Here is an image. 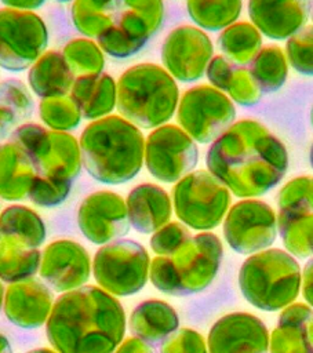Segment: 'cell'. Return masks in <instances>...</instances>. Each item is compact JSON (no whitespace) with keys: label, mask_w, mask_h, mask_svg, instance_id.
Segmentation results:
<instances>
[{"label":"cell","mask_w":313,"mask_h":353,"mask_svg":"<svg viewBox=\"0 0 313 353\" xmlns=\"http://www.w3.org/2000/svg\"><path fill=\"white\" fill-rule=\"evenodd\" d=\"M207 170L233 194L258 197L280 183L288 168L284 143L256 120L234 121L207 150Z\"/></svg>","instance_id":"cell-1"},{"label":"cell","mask_w":313,"mask_h":353,"mask_svg":"<svg viewBox=\"0 0 313 353\" xmlns=\"http://www.w3.org/2000/svg\"><path fill=\"white\" fill-rule=\"evenodd\" d=\"M46 334L57 353H114L125 332V313L112 294L83 285L61 294Z\"/></svg>","instance_id":"cell-2"},{"label":"cell","mask_w":313,"mask_h":353,"mask_svg":"<svg viewBox=\"0 0 313 353\" xmlns=\"http://www.w3.org/2000/svg\"><path fill=\"white\" fill-rule=\"evenodd\" d=\"M81 163L88 175L106 185L134 179L145 163V138L137 125L110 114L91 121L79 139Z\"/></svg>","instance_id":"cell-3"},{"label":"cell","mask_w":313,"mask_h":353,"mask_svg":"<svg viewBox=\"0 0 313 353\" xmlns=\"http://www.w3.org/2000/svg\"><path fill=\"white\" fill-rule=\"evenodd\" d=\"M179 88L175 79L156 63L125 69L117 80V110L138 128L154 130L176 113Z\"/></svg>","instance_id":"cell-4"},{"label":"cell","mask_w":313,"mask_h":353,"mask_svg":"<svg viewBox=\"0 0 313 353\" xmlns=\"http://www.w3.org/2000/svg\"><path fill=\"white\" fill-rule=\"evenodd\" d=\"M223 256L219 237L210 232L190 236L171 256L150 261L149 279L161 292L185 296L200 292L214 281Z\"/></svg>","instance_id":"cell-5"},{"label":"cell","mask_w":313,"mask_h":353,"mask_svg":"<svg viewBox=\"0 0 313 353\" xmlns=\"http://www.w3.org/2000/svg\"><path fill=\"white\" fill-rule=\"evenodd\" d=\"M301 284L299 263L280 248L250 255L239 270V287L244 299L265 312H277L291 305Z\"/></svg>","instance_id":"cell-6"},{"label":"cell","mask_w":313,"mask_h":353,"mask_svg":"<svg viewBox=\"0 0 313 353\" xmlns=\"http://www.w3.org/2000/svg\"><path fill=\"white\" fill-rule=\"evenodd\" d=\"M29 157L37 175L73 182L81 171L80 143L70 132L26 123L8 138Z\"/></svg>","instance_id":"cell-7"},{"label":"cell","mask_w":313,"mask_h":353,"mask_svg":"<svg viewBox=\"0 0 313 353\" xmlns=\"http://www.w3.org/2000/svg\"><path fill=\"white\" fill-rule=\"evenodd\" d=\"M229 189L208 170L192 171L172 188V208L178 219L194 230H211L226 216Z\"/></svg>","instance_id":"cell-8"},{"label":"cell","mask_w":313,"mask_h":353,"mask_svg":"<svg viewBox=\"0 0 313 353\" xmlns=\"http://www.w3.org/2000/svg\"><path fill=\"white\" fill-rule=\"evenodd\" d=\"M149 269L150 258L145 247L131 239H117L103 244L92 259L95 281L113 296H127L141 291L149 279Z\"/></svg>","instance_id":"cell-9"},{"label":"cell","mask_w":313,"mask_h":353,"mask_svg":"<svg viewBox=\"0 0 313 353\" xmlns=\"http://www.w3.org/2000/svg\"><path fill=\"white\" fill-rule=\"evenodd\" d=\"M163 21L161 1L119 0L113 25L97 39V43L112 58H131L160 30Z\"/></svg>","instance_id":"cell-10"},{"label":"cell","mask_w":313,"mask_h":353,"mask_svg":"<svg viewBox=\"0 0 313 353\" xmlns=\"http://www.w3.org/2000/svg\"><path fill=\"white\" fill-rule=\"evenodd\" d=\"M234 119L232 99L210 84L193 85L179 98L176 120L194 142H214L234 124Z\"/></svg>","instance_id":"cell-11"},{"label":"cell","mask_w":313,"mask_h":353,"mask_svg":"<svg viewBox=\"0 0 313 353\" xmlns=\"http://www.w3.org/2000/svg\"><path fill=\"white\" fill-rule=\"evenodd\" d=\"M48 44L46 22L33 11L0 8V66L10 72L30 68Z\"/></svg>","instance_id":"cell-12"},{"label":"cell","mask_w":313,"mask_h":353,"mask_svg":"<svg viewBox=\"0 0 313 353\" xmlns=\"http://www.w3.org/2000/svg\"><path fill=\"white\" fill-rule=\"evenodd\" d=\"M197 161V145L179 125L167 123L145 139V165L164 183H176L194 170Z\"/></svg>","instance_id":"cell-13"},{"label":"cell","mask_w":313,"mask_h":353,"mask_svg":"<svg viewBox=\"0 0 313 353\" xmlns=\"http://www.w3.org/2000/svg\"><path fill=\"white\" fill-rule=\"evenodd\" d=\"M277 216L273 208L256 199H244L233 204L223 221L228 245L241 254H256L276 240Z\"/></svg>","instance_id":"cell-14"},{"label":"cell","mask_w":313,"mask_h":353,"mask_svg":"<svg viewBox=\"0 0 313 353\" xmlns=\"http://www.w3.org/2000/svg\"><path fill=\"white\" fill-rule=\"evenodd\" d=\"M164 69L178 81L200 80L214 57V44L210 36L193 25L174 28L161 44Z\"/></svg>","instance_id":"cell-15"},{"label":"cell","mask_w":313,"mask_h":353,"mask_svg":"<svg viewBox=\"0 0 313 353\" xmlns=\"http://www.w3.org/2000/svg\"><path fill=\"white\" fill-rule=\"evenodd\" d=\"M77 225L83 236L94 244H108L128 233L130 219L125 200L112 190L88 194L77 211Z\"/></svg>","instance_id":"cell-16"},{"label":"cell","mask_w":313,"mask_h":353,"mask_svg":"<svg viewBox=\"0 0 313 353\" xmlns=\"http://www.w3.org/2000/svg\"><path fill=\"white\" fill-rule=\"evenodd\" d=\"M39 273L52 291L69 292L83 287L90 279L91 259L77 241L55 240L43 250Z\"/></svg>","instance_id":"cell-17"},{"label":"cell","mask_w":313,"mask_h":353,"mask_svg":"<svg viewBox=\"0 0 313 353\" xmlns=\"http://www.w3.org/2000/svg\"><path fill=\"white\" fill-rule=\"evenodd\" d=\"M207 347L208 353H269V331L251 313H229L210 328Z\"/></svg>","instance_id":"cell-18"},{"label":"cell","mask_w":313,"mask_h":353,"mask_svg":"<svg viewBox=\"0 0 313 353\" xmlns=\"http://www.w3.org/2000/svg\"><path fill=\"white\" fill-rule=\"evenodd\" d=\"M54 296L50 287L40 280L29 279L12 283L4 292V314L21 328H39L47 323Z\"/></svg>","instance_id":"cell-19"},{"label":"cell","mask_w":313,"mask_h":353,"mask_svg":"<svg viewBox=\"0 0 313 353\" xmlns=\"http://www.w3.org/2000/svg\"><path fill=\"white\" fill-rule=\"evenodd\" d=\"M252 25L261 34L273 40H288L305 28L309 15L307 1L251 0L247 4Z\"/></svg>","instance_id":"cell-20"},{"label":"cell","mask_w":313,"mask_h":353,"mask_svg":"<svg viewBox=\"0 0 313 353\" xmlns=\"http://www.w3.org/2000/svg\"><path fill=\"white\" fill-rule=\"evenodd\" d=\"M131 226L142 233H154L170 222L172 200L168 193L154 183H139L132 188L125 199Z\"/></svg>","instance_id":"cell-21"},{"label":"cell","mask_w":313,"mask_h":353,"mask_svg":"<svg viewBox=\"0 0 313 353\" xmlns=\"http://www.w3.org/2000/svg\"><path fill=\"white\" fill-rule=\"evenodd\" d=\"M69 97L81 117L95 121L110 116L117 105V81L108 74H88L74 79Z\"/></svg>","instance_id":"cell-22"},{"label":"cell","mask_w":313,"mask_h":353,"mask_svg":"<svg viewBox=\"0 0 313 353\" xmlns=\"http://www.w3.org/2000/svg\"><path fill=\"white\" fill-rule=\"evenodd\" d=\"M179 317L175 309L160 299H148L134 307L128 327L134 336L149 345H161L178 330Z\"/></svg>","instance_id":"cell-23"},{"label":"cell","mask_w":313,"mask_h":353,"mask_svg":"<svg viewBox=\"0 0 313 353\" xmlns=\"http://www.w3.org/2000/svg\"><path fill=\"white\" fill-rule=\"evenodd\" d=\"M74 79L62 52L55 50L46 51L28 72L29 87L41 99L69 95Z\"/></svg>","instance_id":"cell-24"},{"label":"cell","mask_w":313,"mask_h":353,"mask_svg":"<svg viewBox=\"0 0 313 353\" xmlns=\"http://www.w3.org/2000/svg\"><path fill=\"white\" fill-rule=\"evenodd\" d=\"M36 178L26 153L12 142L0 143V199L25 200Z\"/></svg>","instance_id":"cell-25"},{"label":"cell","mask_w":313,"mask_h":353,"mask_svg":"<svg viewBox=\"0 0 313 353\" xmlns=\"http://www.w3.org/2000/svg\"><path fill=\"white\" fill-rule=\"evenodd\" d=\"M41 252L0 229V280L18 283L33 279L40 269Z\"/></svg>","instance_id":"cell-26"},{"label":"cell","mask_w":313,"mask_h":353,"mask_svg":"<svg viewBox=\"0 0 313 353\" xmlns=\"http://www.w3.org/2000/svg\"><path fill=\"white\" fill-rule=\"evenodd\" d=\"M34 102L26 84L18 79L0 81V141L32 117Z\"/></svg>","instance_id":"cell-27"},{"label":"cell","mask_w":313,"mask_h":353,"mask_svg":"<svg viewBox=\"0 0 313 353\" xmlns=\"http://www.w3.org/2000/svg\"><path fill=\"white\" fill-rule=\"evenodd\" d=\"M218 46L232 63L247 66L262 48V34L251 22L240 21L221 32Z\"/></svg>","instance_id":"cell-28"},{"label":"cell","mask_w":313,"mask_h":353,"mask_svg":"<svg viewBox=\"0 0 313 353\" xmlns=\"http://www.w3.org/2000/svg\"><path fill=\"white\" fill-rule=\"evenodd\" d=\"M277 232L288 254L296 258L313 256V212L279 211Z\"/></svg>","instance_id":"cell-29"},{"label":"cell","mask_w":313,"mask_h":353,"mask_svg":"<svg viewBox=\"0 0 313 353\" xmlns=\"http://www.w3.org/2000/svg\"><path fill=\"white\" fill-rule=\"evenodd\" d=\"M117 7L119 0H76L70 6L72 23L76 30L87 39H98L113 25Z\"/></svg>","instance_id":"cell-30"},{"label":"cell","mask_w":313,"mask_h":353,"mask_svg":"<svg viewBox=\"0 0 313 353\" xmlns=\"http://www.w3.org/2000/svg\"><path fill=\"white\" fill-rule=\"evenodd\" d=\"M0 229L34 248H39L46 240V225L41 216L26 205L6 207L0 214Z\"/></svg>","instance_id":"cell-31"},{"label":"cell","mask_w":313,"mask_h":353,"mask_svg":"<svg viewBox=\"0 0 313 353\" xmlns=\"http://www.w3.org/2000/svg\"><path fill=\"white\" fill-rule=\"evenodd\" d=\"M241 8L243 3L240 0H190L186 3V11L197 28L211 32L225 30L230 25L236 23L241 14Z\"/></svg>","instance_id":"cell-32"},{"label":"cell","mask_w":313,"mask_h":353,"mask_svg":"<svg viewBox=\"0 0 313 353\" xmlns=\"http://www.w3.org/2000/svg\"><path fill=\"white\" fill-rule=\"evenodd\" d=\"M262 92L279 91L288 76V61L279 46H266L248 65Z\"/></svg>","instance_id":"cell-33"},{"label":"cell","mask_w":313,"mask_h":353,"mask_svg":"<svg viewBox=\"0 0 313 353\" xmlns=\"http://www.w3.org/2000/svg\"><path fill=\"white\" fill-rule=\"evenodd\" d=\"M62 55L74 77L103 73V51L92 39H72L65 44Z\"/></svg>","instance_id":"cell-34"},{"label":"cell","mask_w":313,"mask_h":353,"mask_svg":"<svg viewBox=\"0 0 313 353\" xmlns=\"http://www.w3.org/2000/svg\"><path fill=\"white\" fill-rule=\"evenodd\" d=\"M39 116L52 131L69 132L81 121V113L69 95L43 98L39 102Z\"/></svg>","instance_id":"cell-35"},{"label":"cell","mask_w":313,"mask_h":353,"mask_svg":"<svg viewBox=\"0 0 313 353\" xmlns=\"http://www.w3.org/2000/svg\"><path fill=\"white\" fill-rule=\"evenodd\" d=\"M280 211L313 212V176H295L283 185L277 194Z\"/></svg>","instance_id":"cell-36"},{"label":"cell","mask_w":313,"mask_h":353,"mask_svg":"<svg viewBox=\"0 0 313 353\" xmlns=\"http://www.w3.org/2000/svg\"><path fill=\"white\" fill-rule=\"evenodd\" d=\"M285 57L295 72L313 76V25L302 28L287 40Z\"/></svg>","instance_id":"cell-37"},{"label":"cell","mask_w":313,"mask_h":353,"mask_svg":"<svg viewBox=\"0 0 313 353\" xmlns=\"http://www.w3.org/2000/svg\"><path fill=\"white\" fill-rule=\"evenodd\" d=\"M72 183L73 182L55 179L50 176H41L36 174L28 199L33 204L40 207L59 205L68 199L72 190Z\"/></svg>","instance_id":"cell-38"},{"label":"cell","mask_w":313,"mask_h":353,"mask_svg":"<svg viewBox=\"0 0 313 353\" xmlns=\"http://www.w3.org/2000/svg\"><path fill=\"white\" fill-rule=\"evenodd\" d=\"M262 90L254 79L248 66H236L230 83L226 90V95L241 106H254L262 98Z\"/></svg>","instance_id":"cell-39"},{"label":"cell","mask_w":313,"mask_h":353,"mask_svg":"<svg viewBox=\"0 0 313 353\" xmlns=\"http://www.w3.org/2000/svg\"><path fill=\"white\" fill-rule=\"evenodd\" d=\"M270 353H313L306 342L305 325H277L269 339Z\"/></svg>","instance_id":"cell-40"},{"label":"cell","mask_w":313,"mask_h":353,"mask_svg":"<svg viewBox=\"0 0 313 353\" xmlns=\"http://www.w3.org/2000/svg\"><path fill=\"white\" fill-rule=\"evenodd\" d=\"M189 237V229L182 222H168L152 234L150 248L157 256H171Z\"/></svg>","instance_id":"cell-41"},{"label":"cell","mask_w":313,"mask_h":353,"mask_svg":"<svg viewBox=\"0 0 313 353\" xmlns=\"http://www.w3.org/2000/svg\"><path fill=\"white\" fill-rule=\"evenodd\" d=\"M160 353H208V347L201 334L192 328H181L160 345Z\"/></svg>","instance_id":"cell-42"},{"label":"cell","mask_w":313,"mask_h":353,"mask_svg":"<svg viewBox=\"0 0 313 353\" xmlns=\"http://www.w3.org/2000/svg\"><path fill=\"white\" fill-rule=\"evenodd\" d=\"M236 66L237 65L232 63L223 55H214L205 70L210 85L222 92H226Z\"/></svg>","instance_id":"cell-43"},{"label":"cell","mask_w":313,"mask_h":353,"mask_svg":"<svg viewBox=\"0 0 313 353\" xmlns=\"http://www.w3.org/2000/svg\"><path fill=\"white\" fill-rule=\"evenodd\" d=\"M313 319V309L305 303H291L283 309L277 325H305Z\"/></svg>","instance_id":"cell-44"},{"label":"cell","mask_w":313,"mask_h":353,"mask_svg":"<svg viewBox=\"0 0 313 353\" xmlns=\"http://www.w3.org/2000/svg\"><path fill=\"white\" fill-rule=\"evenodd\" d=\"M114 353H154L149 343L137 336L125 338L114 350Z\"/></svg>","instance_id":"cell-45"},{"label":"cell","mask_w":313,"mask_h":353,"mask_svg":"<svg viewBox=\"0 0 313 353\" xmlns=\"http://www.w3.org/2000/svg\"><path fill=\"white\" fill-rule=\"evenodd\" d=\"M302 294L307 305L313 309V256L306 262L302 272Z\"/></svg>","instance_id":"cell-46"},{"label":"cell","mask_w":313,"mask_h":353,"mask_svg":"<svg viewBox=\"0 0 313 353\" xmlns=\"http://www.w3.org/2000/svg\"><path fill=\"white\" fill-rule=\"evenodd\" d=\"M44 1H6L4 6L11 7V8H17V10H22V11H33L36 8H39L40 6H43Z\"/></svg>","instance_id":"cell-47"},{"label":"cell","mask_w":313,"mask_h":353,"mask_svg":"<svg viewBox=\"0 0 313 353\" xmlns=\"http://www.w3.org/2000/svg\"><path fill=\"white\" fill-rule=\"evenodd\" d=\"M305 336L309 349L313 352V319L305 324Z\"/></svg>","instance_id":"cell-48"},{"label":"cell","mask_w":313,"mask_h":353,"mask_svg":"<svg viewBox=\"0 0 313 353\" xmlns=\"http://www.w3.org/2000/svg\"><path fill=\"white\" fill-rule=\"evenodd\" d=\"M0 353H12V349H11V345H10V341L6 335L0 334Z\"/></svg>","instance_id":"cell-49"},{"label":"cell","mask_w":313,"mask_h":353,"mask_svg":"<svg viewBox=\"0 0 313 353\" xmlns=\"http://www.w3.org/2000/svg\"><path fill=\"white\" fill-rule=\"evenodd\" d=\"M28 353H57V352H54V350H51V349H47V347H40V349L30 350V352H28Z\"/></svg>","instance_id":"cell-50"},{"label":"cell","mask_w":313,"mask_h":353,"mask_svg":"<svg viewBox=\"0 0 313 353\" xmlns=\"http://www.w3.org/2000/svg\"><path fill=\"white\" fill-rule=\"evenodd\" d=\"M3 302H4V288H3V284L0 281V309L3 306Z\"/></svg>","instance_id":"cell-51"},{"label":"cell","mask_w":313,"mask_h":353,"mask_svg":"<svg viewBox=\"0 0 313 353\" xmlns=\"http://www.w3.org/2000/svg\"><path fill=\"white\" fill-rule=\"evenodd\" d=\"M309 161H310V167L313 168V143H312L310 152H309Z\"/></svg>","instance_id":"cell-52"},{"label":"cell","mask_w":313,"mask_h":353,"mask_svg":"<svg viewBox=\"0 0 313 353\" xmlns=\"http://www.w3.org/2000/svg\"><path fill=\"white\" fill-rule=\"evenodd\" d=\"M309 14H310L312 21H313V1H310V3H309Z\"/></svg>","instance_id":"cell-53"},{"label":"cell","mask_w":313,"mask_h":353,"mask_svg":"<svg viewBox=\"0 0 313 353\" xmlns=\"http://www.w3.org/2000/svg\"><path fill=\"white\" fill-rule=\"evenodd\" d=\"M310 123H312V127H313V105H312V110H310Z\"/></svg>","instance_id":"cell-54"}]
</instances>
